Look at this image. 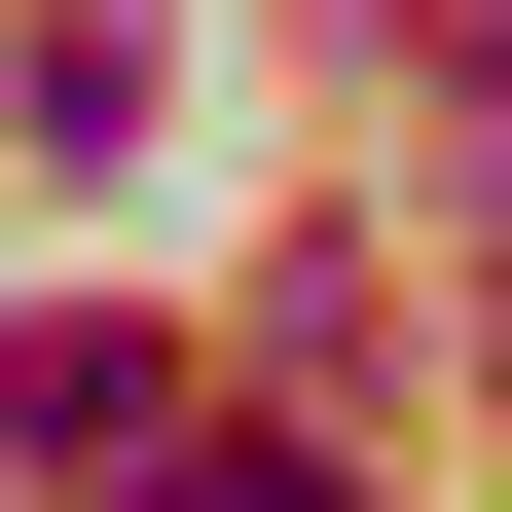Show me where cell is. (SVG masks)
Instances as JSON below:
<instances>
[{"label": "cell", "instance_id": "cell-1", "mask_svg": "<svg viewBox=\"0 0 512 512\" xmlns=\"http://www.w3.org/2000/svg\"><path fill=\"white\" fill-rule=\"evenodd\" d=\"M147 403H183V366L110 330V293H37V330H0V476H110V439H147Z\"/></svg>", "mask_w": 512, "mask_h": 512}, {"label": "cell", "instance_id": "cell-2", "mask_svg": "<svg viewBox=\"0 0 512 512\" xmlns=\"http://www.w3.org/2000/svg\"><path fill=\"white\" fill-rule=\"evenodd\" d=\"M147 512H330V476H293V439H183V476H147Z\"/></svg>", "mask_w": 512, "mask_h": 512}]
</instances>
